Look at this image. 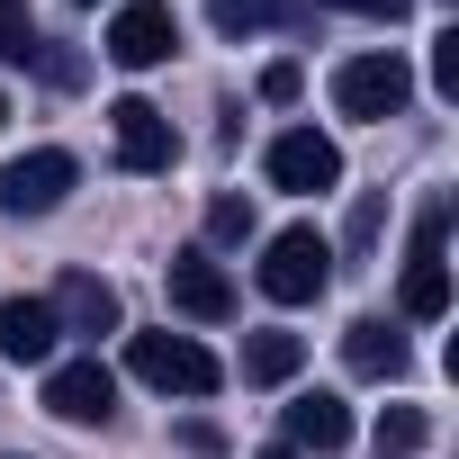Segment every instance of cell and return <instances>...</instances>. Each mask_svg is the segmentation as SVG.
<instances>
[{
    "mask_svg": "<svg viewBox=\"0 0 459 459\" xmlns=\"http://www.w3.org/2000/svg\"><path fill=\"white\" fill-rule=\"evenodd\" d=\"M325 280H333V244L316 225H280L262 244V298L271 307H307V298H325Z\"/></svg>",
    "mask_w": 459,
    "mask_h": 459,
    "instance_id": "6da1fadb",
    "label": "cell"
},
{
    "mask_svg": "<svg viewBox=\"0 0 459 459\" xmlns=\"http://www.w3.org/2000/svg\"><path fill=\"white\" fill-rule=\"evenodd\" d=\"M126 369H135L144 387H162V396H216V387H225L216 351L189 342V333H135V342H126Z\"/></svg>",
    "mask_w": 459,
    "mask_h": 459,
    "instance_id": "7a4b0ae2",
    "label": "cell"
},
{
    "mask_svg": "<svg viewBox=\"0 0 459 459\" xmlns=\"http://www.w3.org/2000/svg\"><path fill=\"white\" fill-rule=\"evenodd\" d=\"M441 235H450V198H432V207L414 216V253H405V289H396V307H405L414 325H441V316H450V271H441Z\"/></svg>",
    "mask_w": 459,
    "mask_h": 459,
    "instance_id": "3957f363",
    "label": "cell"
},
{
    "mask_svg": "<svg viewBox=\"0 0 459 459\" xmlns=\"http://www.w3.org/2000/svg\"><path fill=\"white\" fill-rule=\"evenodd\" d=\"M405 100H414V64H405L396 46H387V55H351V64L333 73V108H342V117H369V126H378V117H396Z\"/></svg>",
    "mask_w": 459,
    "mask_h": 459,
    "instance_id": "277c9868",
    "label": "cell"
},
{
    "mask_svg": "<svg viewBox=\"0 0 459 459\" xmlns=\"http://www.w3.org/2000/svg\"><path fill=\"white\" fill-rule=\"evenodd\" d=\"M180 55V19H171V0H126V10L108 19V64L126 73H153Z\"/></svg>",
    "mask_w": 459,
    "mask_h": 459,
    "instance_id": "5b68a950",
    "label": "cell"
},
{
    "mask_svg": "<svg viewBox=\"0 0 459 459\" xmlns=\"http://www.w3.org/2000/svg\"><path fill=\"white\" fill-rule=\"evenodd\" d=\"M73 180H82V162L64 144H37L19 162H0V207H10V216H46V207H64Z\"/></svg>",
    "mask_w": 459,
    "mask_h": 459,
    "instance_id": "8992f818",
    "label": "cell"
},
{
    "mask_svg": "<svg viewBox=\"0 0 459 459\" xmlns=\"http://www.w3.org/2000/svg\"><path fill=\"white\" fill-rule=\"evenodd\" d=\"M108 135H117V162L126 171H171L180 162V135H171V117L153 100H117L108 108Z\"/></svg>",
    "mask_w": 459,
    "mask_h": 459,
    "instance_id": "52a82bcc",
    "label": "cell"
},
{
    "mask_svg": "<svg viewBox=\"0 0 459 459\" xmlns=\"http://www.w3.org/2000/svg\"><path fill=\"white\" fill-rule=\"evenodd\" d=\"M271 180H280V189H298V198L342 189V144H333V135H316V126H289V135L271 144Z\"/></svg>",
    "mask_w": 459,
    "mask_h": 459,
    "instance_id": "ba28073f",
    "label": "cell"
},
{
    "mask_svg": "<svg viewBox=\"0 0 459 459\" xmlns=\"http://www.w3.org/2000/svg\"><path fill=\"white\" fill-rule=\"evenodd\" d=\"M46 414L55 423H108L117 414V378L100 360H55L46 369Z\"/></svg>",
    "mask_w": 459,
    "mask_h": 459,
    "instance_id": "9c48e42d",
    "label": "cell"
},
{
    "mask_svg": "<svg viewBox=\"0 0 459 459\" xmlns=\"http://www.w3.org/2000/svg\"><path fill=\"white\" fill-rule=\"evenodd\" d=\"M162 289H171V307H180V316H198V325H225V316H235V280H225L207 253H171Z\"/></svg>",
    "mask_w": 459,
    "mask_h": 459,
    "instance_id": "30bf717a",
    "label": "cell"
},
{
    "mask_svg": "<svg viewBox=\"0 0 459 459\" xmlns=\"http://www.w3.org/2000/svg\"><path fill=\"white\" fill-rule=\"evenodd\" d=\"M55 342H64V325H55V307L46 298H0V360H55Z\"/></svg>",
    "mask_w": 459,
    "mask_h": 459,
    "instance_id": "8fae6325",
    "label": "cell"
},
{
    "mask_svg": "<svg viewBox=\"0 0 459 459\" xmlns=\"http://www.w3.org/2000/svg\"><path fill=\"white\" fill-rule=\"evenodd\" d=\"M46 307H55L64 333H117V289H108L100 271H64V289H55Z\"/></svg>",
    "mask_w": 459,
    "mask_h": 459,
    "instance_id": "7c38bea8",
    "label": "cell"
},
{
    "mask_svg": "<svg viewBox=\"0 0 459 459\" xmlns=\"http://www.w3.org/2000/svg\"><path fill=\"white\" fill-rule=\"evenodd\" d=\"M342 360H351V378H405V333L387 316H351L342 325Z\"/></svg>",
    "mask_w": 459,
    "mask_h": 459,
    "instance_id": "4fadbf2b",
    "label": "cell"
},
{
    "mask_svg": "<svg viewBox=\"0 0 459 459\" xmlns=\"http://www.w3.org/2000/svg\"><path fill=\"white\" fill-rule=\"evenodd\" d=\"M289 450H298V459H307V450H325V459H333V450H351V405H342V396H325V387H316V396H298V405H289Z\"/></svg>",
    "mask_w": 459,
    "mask_h": 459,
    "instance_id": "5bb4252c",
    "label": "cell"
},
{
    "mask_svg": "<svg viewBox=\"0 0 459 459\" xmlns=\"http://www.w3.org/2000/svg\"><path fill=\"white\" fill-rule=\"evenodd\" d=\"M298 360H307V342H298V333H280V325L244 342V378H253V387H280V378H298Z\"/></svg>",
    "mask_w": 459,
    "mask_h": 459,
    "instance_id": "9a60e30c",
    "label": "cell"
},
{
    "mask_svg": "<svg viewBox=\"0 0 459 459\" xmlns=\"http://www.w3.org/2000/svg\"><path fill=\"white\" fill-rule=\"evenodd\" d=\"M207 19H216L225 37H253V28H280V19H298V0H207Z\"/></svg>",
    "mask_w": 459,
    "mask_h": 459,
    "instance_id": "2e32d148",
    "label": "cell"
},
{
    "mask_svg": "<svg viewBox=\"0 0 459 459\" xmlns=\"http://www.w3.org/2000/svg\"><path fill=\"white\" fill-rule=\"evenodd\" d=\"M369 441H378V459H414V450L432 441V423H423V405H387Z\"/></svg>",
    "mask_w": 459,
    "mask_h": 459,
    "instance_id": "e0dca14e",
    "label": "cell"
},
{
    "mask_svg": "<svg viewBox=\"0 0 459 459\" xmlns=\"http://www.w3.org/2000/svg\"><path fill=\"white\" fill-rule=\"evenodd\" d=\"M37 55H46V37L28 19V0H0V64H37Z\"/></svg>",
    "mask_w": 459,
    "mask_h": 459,
    "instance_id": "ac0fdd59",
    "label": "cell"
},
{
    "mask_svg": "<svg viewBox=\"0 0 459 459\" xmlns=\"http://www.w3.org/2000/svg\"><path fill=\"white\" fill-rule=\"evenodd\" d=\"M378 225H387V198L369 189V198H351V225H342V244H351V253H369V244H378Z\"/></svg>",
    "mask_w": 459,
    "mask_h": 459,
    "instance_id": "d6986e66",
    "label": "cell"
},
{
    "mask_svg": "<svg viewBox=\"0 0 459 459\" xmlns=\"http://www.w3.org/2000/svg\"><path fill=\"white\" fill-rule=\"evenodd\" d=\"M207 235H216V244H244V235H253V198H216V207H207Z\"/></svg>",
    "mask_w": 459,
    "mask_h": 459,
    "instance_id": "ffe728a7",
    "label": "cell"
},
{
    "mask_svg": "<svg viewBox=\"0 0 459 459\" xmlns=\"http://www.w3.org/2000/svg\"><path fill=\"white\" fill-rule=\"evenodd\" d=\"M432 91H441V100H459V28H441V37H432Z\"/></svg>",
    "mask_w": 459,
    "mask_h": 459,
    "instance_id": "44dd1931",
    "label": "cell"
},
{
    "mask_svg": "<svg viewBox=\"0 0 459 459\" xmlns=\"http://www.w3.org/2000/svg\"><path fill=\"white\" fill-rule=\"evenodd\" d=\"M298 82H307L298 64H271V73H262V100H271V108H289V100H298Z\"/></svg>",
    "mask_w": 459,
    "mask_h": 459,
    "instance_id": "7402d4cb",
    "label": "cell"
},
{
    "mask_svg": "<svg viewBox=\"0 0 459 459\" xmlns=\"http://www.w3.org/2000/svg\"><path fill=\"white\" fill-rule=\"evenodd\" d=\"M325 10H360V19H405L414 0H325Z\"/></svg>",
    "mask_w": 459,
    "mask_h": 459,
    "instance_id": "603a6c76",
    "label": "cell"
},
{
    "mask_svg": "<svg viewBox=\"0 0 459 459\" xmlns=\"http://www.w3.org/2000/svg\"><path fill=\"white\" fill-rule=\"evenodd\" d=\"M262 459H298V450H289V441H280V450H262Z\"/></svg>",
    "mask_w": 459,
    "mask_h": 459,
    "instance_id": "cb8c5ba5",
    "label": "cell"
},
{
    "mask_svg": "<svg viewBox=\"0 0 459 459\" xmlns=\"http://www.w3.org/2000/svg\"><path fill=\"white\" fill-rule=\"evenodd\" d=\"M0 126H10V100H0Z\"/></svg>",
    "mask_w": 459,
    "mask_h": 459,
    "instance_id": "d4e9b609",
    "label": "cell"
},
{
    "mask_svg": "<svg viewBox=\"0 0 459 459\" xmlns=\"http://www.w3.org/2000/svg\"><path fill=\"white\" fill-rule=\"evenodd\" d=\"M82 10H91V0H82Z\"/></svg>",
    "mask_w": 459,
    "mask_h": 459,
    "instance_id": "484cf974",
    "label": "cell"
}]
</instances>
